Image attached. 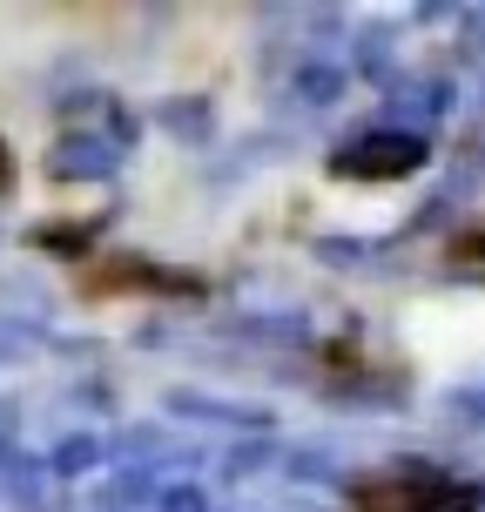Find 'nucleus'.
Returning <instances> with one entry per match:
<instances>
[{"instance_id": "f257e3e1", "label": "nucleus", "mask_w": 485, "mask_h": 512, "mask_svg": "<svg viewBox=\"0 0 485 512\" xmlns=\"http://www.w3.org/2000/svg\"><path fill=\"white\" fill-rule=\"evenodd\" d=\"M479 486L445 472H371L351 486V512H479Z\"/></svg>"}, {"instance_id": "f03ea898", "label": "nucleus", "mask_w": 485, "mask_h": 512, "mask_svg": "<svg viewBox=\"0 0 485 512\" xmlns=\"http://www.w3.org/2000/svg\"><path fill=\"white\" fill-rule=\"evenodd\" d=\"M81 290L88 297H203L196 277L155 270L149 256H81Z\"/></svg>"}, {"instance_id": "7ed1b4c3", "label": "nucleus", "mask_w": 485, "mask_h": 512, "mask_svg": "<svg viewBox=\"0 0 485 512\" xmlns=\"http://www.w3.org/2000/svg\"><path fill=\"white\" fill-rule=\"evenodd\" d=\"M411 169H425V142L418 135H371V142H351L344 155H331V176H344V182H398Z\"/></svg>"}, {"instance_id": "20e7f679", "label": "nucleus", "mask_w": 485, "mask_h": 512, "mask_svg": "<svg viewBox=\"0 0 485 512\" xmlns=\"http://www.w3.org/2000/svg\"><path fill=\"white\" fill-rule=\"evenodd\" d=\"M452 256H459V263H472V256H485V230L459 236V243H452Z\"/></svg>"}, {"instance_id": "39448f33", "label": "nucleus", "mask_w": 485, "mask_h": 512, "mask_svg": "<svg viewBox=\"0 0 485 512\" xmlns=\"http://www.w3.org/2000/svg\"><path fill=\"white\" fill-rule=\"evenodd\" d=\"M14 182V155H7V142H0V189Z\"/></svg>"}]
</instances>
